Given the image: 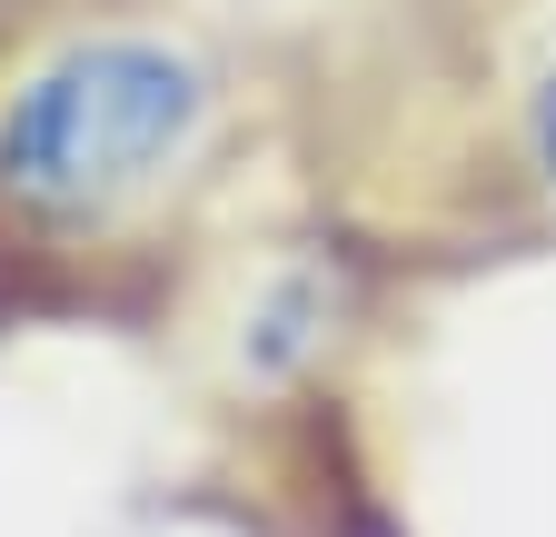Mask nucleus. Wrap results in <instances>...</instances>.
Masks as SVG:
<instances>
[{
    "mask_svg": "<svg viewBox=\"0 0 556 537\" xmlns=\"http://www.w3.org/2000/svg\"><path fill=\"white\" fill-rule=\"evenodd\" d=\"M219 71L169 30H90L0 100V189L40 220H110L199 160Z\"/></svg>",
    "mask_w": 556,
    "mask_h": 537,
    "instance_id": "f257e3e1",
    "label": "nucleus"
},
{
    "mask_svg": "<svg viewBox=\"0 0 556 537\" xmlns=\"http://www.w3.org/2000/svg\"><path fill=\"white\" fill-rule=\"evenodd\" d=\"M278 11H299V0H278Z\"/></svg>",
    "mask_w": 556,
    "mask_h": 537,
    "instance_id": "7ed1b4c3",
    "label": "nucleus"
},
{
    "mask_svg": "<svg viewBox=\"0 0 556 537\" xmlns=\"http://www.w3.org/2000/svg\"><path fill=\"white\" fill-rule=\"evenodd\" d=\"M527 129H536V160H546V179H556V60L536 71V100H527Z\"/></svg>",
    "mask_w": 556,
    "mask_h": 537,
    "instance_id": "f03ea898",
    "label": "nucleus"
}]
</instances>
